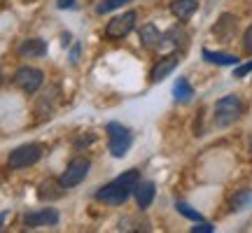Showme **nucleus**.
Segmentation results:
<instances>
[{"label":"nucleus","instance_id":"nucleus-15","mask_svg":"<svg viewBox=\"0 0 252 233\" xmlns=\"http://www.w3.org/2000/svg\"><path fill=\"white\" fill-rule=\"evenodd\" d=\"M203 58L208 63H215V65H236L241 61L234 54H224V52H213V49H203Z\"/></svg>","mask_w":252,"mask_h":233},{"label":"nucleus","instance_id":"nucleus-25","mask_svg":"<svg viewBox=\"0 0 252 233\" xmlns=\"http://www.w3.org/2000/svg\"><path fill=\"white\" fill-rule=\"evenodd\" d=\"M56 5H59L61 9H72V7H77V2H75V0H59Z\"/></svg>","mask_w":252,"mask_h":233},{"label":"nucleus","instance_id":"nucleus-3","mask_svg":"<svg viewBox=\"0 0 252 233\" xmlns=\"http://www.w3.org/2000/svg\"><path fill=\"white\" fill-rule=\"evenodd\" d=\"M243 115V103L238 96H224L215 103V124L220 128H226V126L236 124Z\"/></svg>","mask_w":252,"mask_h":233},{"label":"nucleus","instance_id":"nucleus-21","mask_svg":"<svg viewBox=\"0 0 252 233\" xmlns=\"http://www.w3.org/2000/svg\"><path fill=\"white\" fill-rule=\"evenodd\" d=\"M128 0H103L98 7H96V12L98 14H108V12H112V9H119L122 5H126Z\"/></svg>","mask_w":252,"mask_h":233},{"label":"nucleus","instance_id":"nucleus-12","mask_svg":"<svg viewBox=\"0 0 252 233\" xmlns=\"http://www.w3.org/2000/svg\"><path fill=\"white\" fill-rule=\"evenodd\" d=\"M178 63H180V58H178L175 54L163 56L161 61H159V63H157V65L152 68V75H150V77H152V82H161V80H166V77H168V75H171V72L175 70V68H178Z\"/></svg>","mask_w":252,"mask_h":233},{"label":"nucleus","instance_id":"nucleus-22","mask_svg":"<svg viewBox=\"0 0 252 233\" xmlns=\"http://www.w3.org/2000/svg\"><path fill=\"white\" fill-rule=\"evenodd\" d=\"M243 49L245 54H252V24L245 28V35H243Z\"/></svg>","mask_w":252,"mask_h":233},{"label":"nucleus","instance_id":"nucleus-13","mask_svg":"<svg viewBox=\"0 0 252 233\" xmlns=\"http://www.w3.org/2000/svg\"><path fill=\"white\" fill-rule=\"evenodd\" d=\"M140 42H143L145 49H157V47L163 45V35L154 24H147V26L140 28Z\"/></svg>","mask_w":252,"mask_h":233},{"label":"nucleus","instance_id":"nucleus-18","mask_svg":"<svg viewBox=\"0 0 252 233\" xmlns=\"http://www.w3.org/2000/svg\"><path fill=\"white\" fill-rule=\"evenodd\" d=\"M252 205V191L250 189H243V191H238L234 198H231V210L238 212V210H245V207Z\"/></svg>","mask_w":252,"mask_h":233},{"label":"nucleus","instance_id":"nucleus-26","mask_svg":"<svg viewBox=\"0 0 252 233\" xmlns=\"http://www.w3.org/2000/svg\"><path fill=\"white\" fill-rule=\"evenodd\" d=\"M5 219H7V212H0V229H2V224H5Z\"/></svg>","mask_w":252,"mask_h":233},{"label":"nucleus","instance_id":"nucleus-27","mask_svg":"<svg viewBox=\"0 0 252 233\" xmlns=\"http://www.w3.org/2000/svg\"><path fill=\"white\" fill-rule=\"evenodd\" d=\"M0 84H2V75H0Z\"/></svg>","mask_w":252,"mask_h":233},{"label":"nucleus","instance_id":"nucleus-16","mask_svg":"<svg viewBox=\"0 0 252 233\" xmlns=\"http://www.w3.org/2000/svg\"><path fill=\"white\" fill-rule=\"evenodd\" d=\"M173 98L178 100V103H189V100L194 98V89H191V84H189L185 77L173 84Z\"/></svg>","mask_w":252,"mask_h":233},{"label":"nucleus","instance_id":"nucleus-10","mask_svg":"<svg viewBox=\"0 0 252 233\" xmlns=\"http://www.w3.org/2000/svg\"><path fill=\"white\" fill-rule=\"evenodd\" d=\"M133 196H135V203H138V207H150L152 205V201L154 196H157V184L154 182H150V179H140L138 182V187H135L133 191Z\"/></svg>","mask_w":252,"mask_h":233},{"label":"nucleus","instance_id":"nucleus-5","mask_svg":"<svg viewBox=\"0 0 252 233\" xmlns=\"http://www.w3.org/2000/svg\"><path fill=\"white\" fill-rule=\"evenodd\" d=\"M89 171H91L89 159H87V156H75V159L65 166V171H63V175L59 179L63 182V187L65 189H75L77 184L84 182V177L89 175Z\"/></svg>","mask_w":252,"mask_h":233},{"label":"nucleus","instance_id":"nucleus-1","mask_svg":"<svg viewBox=\"0 0 252 233\" xmlns=\"http://www.w3.org/2000/svg\"><path fill=\"white\" fill-rule=\"evenodd\" d=\"M138 182H140V173L135 171V168L133 171H126L119 177L112 179V182L103 184L96 191V198H98L100 203H108V205H124L126 201L133 196Z\"/></svg>","mask_w":252,"mask_h":233},{"label":"nucleus","instance_id":"nucleus-14","mask_svg":"<svg viewBox=\"0 0 252 233\" xmlns=\"http://www.w3.org/2000/svg\"><path fill=\"white\" fill-rule=\"evenodd\" d=\"M198 9V2L196 0H173L171 2V12L175 19H180V21H187L194 12Z\"/></svg>","mask_w":252,"mask_h":233},{"label":"nucleus","instance_id":"nucleus-7","mask_svg":"<svg viewBox=\"0 0 252 233\" xmlns=\"http://www.w3.org/2000/svg\"><path fill=\"white\" fill-rule=\"evenodd\" d=\"M135 19H138V14H135L133 9H128L124 14L110 19L108 26H105V35H108L110 40H122V37H126L135 28Z\"/></svg>","mask_w":252,"mask_h":233},{"label":"nucleus","instance_id":"nucleus-19","mask_svg":"<svg viewBox=\"0 0 252 233\" xmlns=\"http://www.w3.org/2000/svg\"><path fill=\"white\" fill-rule=\"evenodd\" d=\"M166 40H171V45L173 47H185V40H187V33L182 30L180 26H175V28H171L168 33H166Z\"/></svg>","mask_w":252,"mask_h":233},{"label":"nucleus","instance_id":"nucleus-11","mask_svg":"<svg viewBox=\"0 0 252 233\" xmlns=\"http://www.w3.org/2000/svg\"><path fill=\"white\" fill-rule=\"evenodd\" d=\"M19 54L24 58H40V56L47 54V42L40 37H28L19 45Z\"/></svg>","mask_w":252,"mask_h":233},{"label":"nucleus","instance_id":"nucleus-23","mask_svg":"<svg viewBox=\"0 0 252 233\" xmlns=\"http://www.w3.org/2000/svg\"><path fill=\"white\" fill-rule=\"evenodd\" d=\"M194 233H213L215 231V226L210 224V222H196V226L191 229Z\"/></svg>","mask_w":252,"mask_h":233},{"label":"nucleus","instance_id":"nucleus-17","mask_svg":"<svg viewBox=\"0 0 252 233\" xmlns=\"http://www.w3.org/2000/svg\"><path fill=\"white\" fill-rule=\"evenodd\" d=\"M236 28V17L234 14H222L217 19V24L213 26V33L215 35H231Z\"/></svg>","mask_w":252,"mask_h":233},{"label":"nucleus","instance_id":"nucleus-20","mask_svg":"<svg viewBox=\"0 0 252 233\" xmlns=\"http://www.w3.org/2000/svg\"><path fill=\"white\" fill-rule=\"evenodd\" d=\"M175 207H178V212H180L182 217H187V219H191V222H203V215L201 212H196L191 205H187V203H175Z\"/></svg>","mask_w":252,"mask_h":233},{"label":"nucleus","instance_id":"nucleus-9","mask_svg":"<svg viewBox=\"0 0 252 233\" xmlns=\"http://www.w3.org/2000/svg\"><path fill=\"white\" fill-rule=\"evenodd\" d=\"M65 196V187H63L61 179L56 177H47L40 182V187H37V198L40 201H47V203H52V201H59V198Z\"/></svg>","mask_w":252,"mask_h":233},{"label":"nucleus","instance_id":"nucleus-4","mask_svg":"<svg viewBox=\"0 0 252 233\" xmlns=\"http://www.w3.org/2000/svg\"><path fill=\"white\" fill-rule=\"evenodd\" d=\"M12 82H14L17 89H21L24 93H28V96H33V93H37V89L42 87L45 72L40 70V68H33V65H21V68L14 72Z\"/></svg>","mask_w":252,"mask_h":233},{"label":"nucleus","instance_id":"nucleus-2","mask_svg":"<svg viewBox=\"0 0 252 233\" xmlns=\"http://www.w3.org/2000/svg\"><path fill=\"white\" fill-rule=\"evenodd\" d=\"M105 131H108L110 154H112L115 159H124L126 152H128L131 145H133V133H131L124 124H119V121H110V124L105 126Z\"/></svg>","mask_w":252,"mask_h":233},{"label":"nucleus","instance_id":"nucleus-8","mask_svg":"<svg viewBox=\"0 0 252 233\" xmlns=\"http://www.w3.org/2000/svg\"><path fill=\"white\" fill-rule=\"evenodd\" d=\"M54 224H59V212L54 207H42V210L24 215V226L26 229H40V226H54Z\"/></svg>","mask_w":252,"mask_h":233},{"label":"nucleus","instance_id":"nucleus-6","mask_svg":"<svg viewBox=\"0 0 252 233\" xmlns=\"http://www.w3.org/2000/svg\"><path fill=\"white\" fill-rule=\"evenodd\" d=\"M42 159V145L37 143H28V145H21V147H17L14 152L9 154V168H14V171H19V168H28V166H33V163H37Z\"/></svg>","mask_w":252,"mask_h":233},{"label":"nucleus","instance_id":"nucleus-24","mask_svg":"<svg viewBox=\"0 0 252 233\" xmlns=\"http://www.w3.org/2000/svg\"><path fill=\"white\" fill-rule=\"evenodd\" d=\"M248 72H252V61L250 63H243V65H238V68L234 70V77H236V80H241V77H245Z\"/></svg>","mask_w":252,"mask_h":233}]
</instances>
